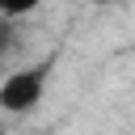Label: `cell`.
<instances>
[{
  "mask_svg": "<svg viewBox=\"0 0 135 135\" xmlns=\"http://www.w3.org/2000/svg\"><path fill=\"white\" fill-rule=\"evenodd\" d=\"M30 135H46V131H30Z\"/></svg>",
  "mask_w": 135,
  "mask_h": 135,
  "instance_id": "277c9868",
  "label": "cell"
},
{
  "mask_svg": "<svg viewBox=\"0 0 135 135\" xmlns=\"http://www.w3.org/2000/svg\"><path fill=\"white\" fill-rule=\"evenodd\" d=\"M38 4H42V0H4V21H21V17H30Z\"/></svg>",
  "mask_w": 135,
  "mask_h": 135,
  "instance_id": "7a4b0ae2",
  "label": "cell"
},
{
  "mask_svg": "<svg viewBox=\"0 0 135 135\" xmlns=\"http://www.w3.org/2000/svg\"><path fill=\"white\" fill-rule=\"evenodd\" d=\"M89 4H97V8H114V4H127V0H89Z\"/></svg>",
  "mask_w": 135,
  "mask_h": 135,
  "instance_id": "3957f363",
  "label": "cell"
},
{
  "mask_svg": "<svg viewBox=\"0 0 135 135\" xmlns=\"http://www.w3.org/2000/svg\"><path fill=\"white\" fill-rule=\"evenodd\" d=\"M55 76V55L38 59V63H25V68H13L4 80H0V110L13 114V118H25L42 105L46 97V84Z\"/></svg>",
  "mask_w": 135,
  "mask_h": 135,
  "instance_id": "6da1fadb",
  "label": "cell"
},
{
  "mask_svg": "<svg viewBox=\"0 0 135 135\" xmlns=\"http://www.w3.org/2000/svg\"><path fill=\"white\" fill-rule=\"evenodd\" d=\"M0 135H4V131H0Z\"/></svg>",
  "mask_w": 135,
  "mask_h": 135,
  "instance_id": "5b68a950",
  "label": "cell"
}]
</instances>
